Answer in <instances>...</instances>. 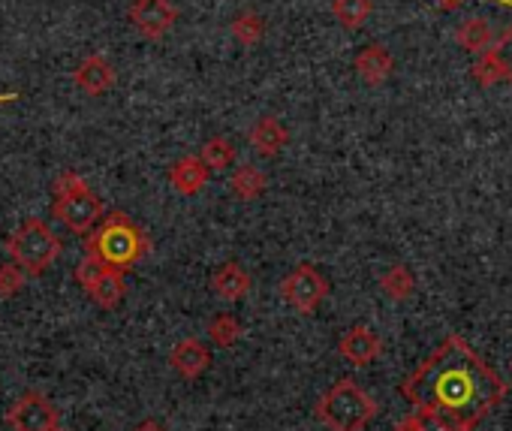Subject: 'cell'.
I'll list each match as a JSON object with an SVG mask.
<instances>
[{"mask_svg":"<svg viewBox=\"0 0 512 431\" xmlns=\"http://www.w3.org/2000/svg\"><path fill=\"white\" fill-rule=\"evenodd\" d=\"M398 392L413 410L473 431L506 398L509 386L461 335H449L401 380Z\"/></svg>","mask_w":512,"mask_h":431,"instance_id":"cell-1","label":"cell"},{"mask_svg":"<svg viewBox=\"0 0 512 431\" xmlns=\"http://www.w3.org/2000/svg\"><path fill=\"white\" fill-rule=\"evenodd\" d=\"M380 413V404L353 380H335L314 404V419L329 431H365Z\"/></svg>","mask_w":512,"mask_h":431,"instance_id":"cell-2","label":"cell"},{"mask_svg":"<svg viewBox=\"0 0 512 431\" xmlns=\"http://www.w3.org/2000/svg\"><path fill=\"white\" fill-rule=\"evenodd\" d=\"M85 251L97 254L109 269L127 272L133 263H139L151 251V245H148L145 233L127 218V214L115 211V214H109V218H103V224L88 239Z\"/></svg>","mask_w":512,"mask_h":431,"instance_id":"cell-3","label":"cell"},{"mask_svg":"<svg viewBox=\"0 0 512 431\" xmlns=\"http://www.w3.org/2000/svg\"><path fill=\"white\" fill-rule=\"evenodd\" d=\"M61 251V242L43 221H28L13 239H10V257L19 263L28 275L46 272Z\"/></svg>","mask_w":512,"mask_h":431,"instance_id":"cell-4","label":"cell"},{"mask_svg":"<svg viewBox=\"0 0 512 431\" xmlns=\"http://www.w3.org/2000/svg\"><path fill=\"white\" fill-rule=\"evenodd\" d=\"M329 296V281L323 278V272L311 263L296 266L284 281H281V299L299 311V314H317V308L326 302Z\"/></svg>","mask_w":512,"mask_h":431,"instance_id":"cell-5","label":"cell"},{"mask_svg":"<svg viewBox=\"0 0 512 431\" xmlns=\"http://www.w3.org/2000/svg\"><path fill=\"white\" fill-rule=\"evenodd\" d=\"M175 22L178 10L172 7V0H133L130 4V25L145 40H163Z\"/></svg>","mask_w":512,"mask_h":431,"instance_id":"cell-6","label":"cell"},{"mask_svg":"<svg viewBox=\"0 0 512 431\" xmlns=\"http://www.w3.org/2000/svg\"><path fill=\"white\" fill-rule=\"evenodd\" d=\"M7 422L16 431H52V428H58V410L52 407V401L46 395L31 392L10 407Z\"/></svg>","mask_w":512,"mask_h":431,"instance_id":"cell-7","label":"cell"},{"mask_svg":"<svg viewBox=\"0 0 512 431\" xmlns=\"http://www.w3.org/2000/svg\"><path fill=\"white\" fill-rule=\"evenodd\" d=\"M55 214L58 218L79 236L91 233L97 224H103V202L97 193L85 190L79 196H70V199H61L55 202Z\"/></svg>","mask_w":512,"mask_h":431,"instance_id":"cell-8","label":"cell"},{"mask_svg":"<svg viewBox=\"0 0 512 431\" xmlns=\"http://www.w3.org/2000/svg\"><path fill=\"white\" fill-rule=\"evenodd\" d=\"M338 353H341L350 365L365 368V365H371L374 359H380V353H383V338H380L371 326L356 323V326H350V329L341 335Z\"/></svg>","mask_w":512,"mask_h":431,"instance_id":"cell-9","label":"cell"},{"mask_svg":"<svg viewBox=\"0 0 512 431\" xmlns=\"http://www.w3.org/2000/svg\"><path fill=\"white\" fill-rule=\"evenodd\" d=\"M169 365L184 377V380H196L208 371L211 365V350L199 341V338H184L172 347L169 353Z\"/></svg>","mask_w":512,"mask_h":431,"instance_id":"cell-10","label":"cell"},{"mask_svg":"<svg viewBox=\"0 0 512 431\" xmlns=\"http://www.w3.org/2000/svg\"><path fill=\"white\" fill-rule=\"evenodd\" d=\"M247 142L260 157H278L290 142V130L278 118L266 115L247 130Z\"/></svg>","mask_w":512,"mask_h":431,"instance_id":"cell-11","label":"cell"},{"mask_svg":"<svg viewBox=\"0 0 512 431\" xmlns=\"http://www.w3.org/2000/svg\"><path fill=\"white\" fill-rule=\"evenodd\" d=\"M169 181L178 193L193 196V193L205 190V184L211 181V169L205 166V160L199 154H187L169 166Z\"/></svg>","mask_w":512,"mask_h":431,"instance_id":"cell-12","label":"cell"},{"mask_svg":"<svg viewBox=\"0 0 512 431\" xmlns=\"http://www.w3.org/2000/svg\"><path fill=\"white\" fill-rule=\"evenodd\" d=\"M353 67H356V73H359V79L368 85V88H380L389 76H392V70H395V58L389 55V49H383V46H365L359 55H356V61H353Z\"/></svg>","mask_w":512,"mask_h":431,"instance_id":"cell-13","label":"cell"},{"mask_svg":"<svg viewBox=\"0 0 512 431\" xmlns=\"http://www.w3.org/2000/svg\"><path fill=\"white\" fill-rule=\"evenodd\" d=\"M73 82H76L79 91H85V94H91V97H100V94H106V91L115 85V67H112L106 58L91 55V58H85V61L76 67Z\"/></svg>","mask_w":512,"mask_h":431,"instance_id":"cell-14","label":"cell"},{"mask_svg":"<svg viewBox=\"0 0 512 431\" xmlns=\"http://www.w3.org/2000/svg\"><path fill=\"white\" fill-rule=\"evenodd\" d=\"M253 287V278L238 263H223L211 275V293L223 302H241Z\"/></svg>","mask_w":512,"mask_h":431,"instance_id":"cell-15","label":"cell"},{"mask_svg":"<svg viewBox=\"0 0 512 431\" xmlns=\"http://www.w3.org/2000/svg\"><path fill=\"white\" fill-rule=\"evenodd\" d=\"M266 184H269L266 172H263L260 166H253V163H241V166L232 172V178H229V190H232V196L241 199V202L260 199L263 190H266Z\"/></svg>","mask_w":512,"mask_h":431,"instance_id":"cell-16","label":"cell"},{"mask_svg":"<svg viewBox=\"0 0 512 431\" xmlns=\"http://www.w3.org/2000/svg\"><path fill=\"white\" fill-rule=\"evenodd\" d=\"M455 43H458L464 52H470V55H485V52L494 46V34H491V28H488L485 19L470 16V19H464V22L455 28Z\"/></svg>","mask_w":512,"mask_h":431,"instance_id":"cell-17","label":"cell"},{"mask_svg":"<svg viewBox=\"0 0 512 431\" xmlns=\"http://www.w3.org/2000/svg\"><path fill=\"white\" fill-rule=\"evenodd\" d=\"M232 40L244 49H253V46H260L263 37H266V19L260 13H253V10H244L232 19Z\"/></svg>","mask_w":512,"mask_h":431,"instance_id":"cell-18","label":"cell"},{"mask_svg":"<svg viewBox=\"0 0 512 431\" xmlns=\"http://www.w3.org/2000/svg\"><path fill=\"white\" fill-rule=\"evenodd\" d=\"M374 13V0H332V16L341 28L359 31Z\"/></svg>","mask_w":512,"mask_h":431,"instance_id":"cell-19","label":"cell"},{"mask_svg":"<svg viewBox=\"0 0 512 431\" xmlns=\"http://www.w3.org/2000/svg\"><path fill=\"white\" fill-rule=\"evenodd\" d=\"M380 290L392 299V302H407L416 290V275L404 266V263H395L389 272L380 275Z\"/></svg>","mask_w":512,"mask_h":431,"instance_id":"cell-20","label":"cell"},{"mask_svg":"<svg viewBox=\"0 0 512 431\" xmlns=\"http://www.w3.org/2000/svg\"><path fill=\"white\" fill-rule=\"evenodd\" d=\"M91 299L100 305V308H115V305H121V299H124V293H127V284H124V272H118V269H109L91 290Z\"/></svg>","mask_w":512,"mask_h":431,"instance_id":"cell-21","label":"cell"},{"mask_svg":"<svg viewBox=\"0 0 512 431\" xmlns=\"http://www.w3.org/2000/svg\"><path fill=\"white\" fill-rule=\"evenodd\" d=\"M205 332H208V338H211L214 347L229 350V347L238 344L244 326H241V320H238L235 314H214V317L208 320V329H205Z\"/></svg>","mask_w":512,"mask_h":431,"instance_id":"cell-22","label":"cell"},{"mask_svg":"<svg viewBox=\"0 0 512 431\" xmlns=\"http://www.w3.org/2000/svg\"><path fill=\"white\" fill-rule=\"evenodd\" d=\"M199 157L205 160V166H208L211 172H223V169H229V166L235 163V145H232L226 136H211V139L202 145Z\"/></svg>","mask_w":512,"mask_h":431,"instance_id":"cell-23","label":"cell"},{"mask_svg":"<svg viewBox=\"0 0 512 431\" xmlns=\"http://www.w3.org/2000/svg\"><path fill=\"white\" fill-rule=\"evenodd\" d=\"M488 55L494 58V64H497V70H500V76H503V82L512 85V25L503 28V31L494 37V46L488 49Z\"/></svg>","mask_w":512,"mask_h":431,"instance_id":"cell-24","label":"cell"},{"mask_svg":"<svg viewBox=\"0 0 512 431\" xmlns=\"http://www.w3.org/2000/svg\"><path fill=\"white\" fill-rule=\"evenodd\" d=\"M470 76H473V82L479 88H491V85H500L503 82V76H500V70H497V64H494V58L488 52L485 55H476V61L470 67Z\"/></svg>","mask_w":512,"mask_h":431,"instance_id":"cell-25","label":"cell"},{"mask_svg":"<svg viewBox=\"0 0 512 431\" xmlns=\"http://www.w3.org/2000/svg\"><path fill=\"white\" fill-rule=\"evenodd\" d=\"M109 272V266L97 257V254H91V251H85V260L79 263V269H76V281L85 287V290H91L103 275Z\"/></svg>","mask_w":512,"mask_h":431,"instance_id":"cell-26","label":"cell"},{"mask_svg":"<svg viewBox=\"0 0 512 431\" xmlns=\"http://www.w3.org/2000/svg\"><path fill=\"white\" fill-rule=\"evenodd\" d=\"M28 281V272L19 266V263H7V266H0V296H13L25 287Z\"/></svg>","mask_w":512,"mask_h":431,"instance_id":"cell-27","label":"cell"},{"mask_svg":"<svg viewBox=\"0 0 512 431\" xmlns=\"http://www.w3.org/2000/svg\"><path fill=\"white\" fill-rule=\"evenodd\" d=\"M85 190H91V187H88V181H85L82 175H76V172H64V175L55 181V202L70 199V196H79V193H85Z\"/></svg>","mask_w":512,"mask_h":431,"instance_id":"cell-28","label":"cell"},{"mask_svg":"<svg viewBox=\"0 0 512 431\" xmlns=\"http://www.w3.org/2000/svg\"><path fill=\"white\" fill-rule=\"evenodd\" d=\"M395 431H425V416L419 410H410L395 422Z\"/></svg>","mask_w":512,"mask_h":431,"instance_id":"cell-29","label":"cell"},{"mask_svg":"<svg viewBox=\"0 0 512 431\" xmlns=\"http://www.w3.org/2000/svg\"><path fill=\"white\" fill-rule=\"evenodd\" d=\"M461 4H464V0H437V7H440V10H446V13L458 10ZM491 4H497V7H509V10H512V0H491Z\"/></svg>","mask_w":512,"mask_h":431,"instance_id":"cell-30","label":"cell"},{"mask_svg":"<svg viewBox=\"0 0 512 431\" xmlns=\"http://www.w3.org/2000/svg\"><path fill=\"white\" fill-rule=\"evenodd\" d=\"M425 416V413H422ZM425 431H458L455 425H449L446 419H437V416H425Z\"/></svg>","mask_w":512,"mask_h":431,"instance_id":"cell-31","label":"cell"},{"mask_svg":"<svg viewBox=\"0 0 512 431\" xmlns=\"http://www.w3.org/2000/svg\"><path fill=\"white\" fill-rule=\"evenodd\" d=\"M133 431H166V428H163V425H160L157 419H145V422H139V425H136Z\"/></svg>","mask_w":512,"mask_h":431,"instance_id":"cell-32","label":"cell"},{"mask_svg":"<svg viewBox=\"0 0 512 431\" xmlns=\"http://www.w3.org/2000/svg\"><path fill=\"white\" fill-rule=\"evenodd\" d=\"M52 431H64V428H61V425H58V428H52Z\"/></svg>","mask_w":512,"mask_h":431,"instance_id":"cell-33","label":"cell"}]
</instances>
